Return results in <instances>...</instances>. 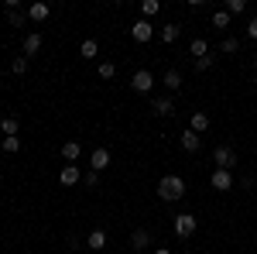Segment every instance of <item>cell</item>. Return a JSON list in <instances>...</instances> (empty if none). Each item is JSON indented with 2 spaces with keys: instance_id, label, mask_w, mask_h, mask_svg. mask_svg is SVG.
I'll list each match as a JSON object with an SVG mask.
<instances>
[{
  "instance_id": "1",
  "label": "cell",
  "mask_w": 257,
  "mask_h": 254,
  "mask_svg": "<svg viewBox=\"0 0 257 254\" xmlns=\"http://www.w3.org/2000/svg\"><path fill=\"white\" fill-rule=\"evenodd\" d=\"M185 196V179L182 176H165L158 182V199H165V203H178Z\"/></svg>"
},
{
  "instance_id": "2",
  "label": "cell",
  "mask_w": 257,
  "mask_h": 254,
  "mask_svg": "<svg viewBox=\"0 0 257 254\" xmlns=\"http://www.w3.org/2000/svg\"><path fill=\"white\" fill-rule=\"evenodd\" d=\"M213 165H216V168H230V172H233V165H237V151H233L230 144L213 148Z\"/></svg>"
},
{
  "instance_id": "3",
  "label": "cell",
  "mask_w": 257,
  "mask_h": 254,
  "mask_svg": "<svg viewBox=\"0 0 257 254\" xmlns=\"http://www.w3.org/2000/svg\"><path fill=\"white\" fill-rule=\"evenodd\" d=\"M131 90H134V93H151V90H155V76H151V69H138V72L131 76Z\"/></svg>"
},
{
  "instance_id": "4",
  "label": "cell",
  "mask_w": 257,
  "mask_h": 254,
  "mask_svg": "<svg viewBox=\"0 0 257 254\" xmlns=\"http://www.w3.org/2000/svg\"><path fill=\"white\" fill-rule=\"evenodd\" d=\"M196 227H199V220H196L192 213H178V216H175V234L182 237V240L196 234Z\"/></svg>"
},
{
  "instance_id": "5",
  "label": "cell",
  "mask_w": 257,
  "mask_h": 254,
  "mask_svg": "<svg viewBox=\"0 0 257 254\" xmlns=\"http://www.w3.org/2000/svg\"><path fill=\"white\" fill-rule=\"evenodd\" d=\"M209 182H213L216 193H230V189H233V172H230V168H216V172L209 176Z\"/></svg>"
},
{
  "instance_id": "6",
  "label": "cell",
  "mask_w": 257,
  "mask_h": 254,
  "mask_svg": "<svg viewBox=\"0 0 257 254\" xmlns=\"http://www.w3.org/2000/svg\"><path fill=\"white\" fill-rule=\"evenodd\" d=\"M131 38H134V41H141V45H144V41H151V38H155V24L141 18L138 24H131Z\"/></svg>"
},
{
  "instance_id": "7",
  "label": "cell",
  "mask_w": 257,
  "mask_h": 254,
  "mask_svg": "<svg viewBox=\"0 0 257 254\" xmlns=\"http://www.w3.org/2000/svg\"><path fill=\"white\" fill-rule=\"evenodd\" d=\"M151 114H155V117H172V114H175V100L172 97H155L151 100Z\"/></svg>"
},
{
  "instance_id": "8",
  "label": "cell",
  "mask_w": 257,
  "mask_h": 254,
  "mask_svg": "<svg viewBox=\"0 0 257 254\" xmlns=\"http://www.w3.org/2000/svg\"><path fill=\"white\" fill-rule=\"evenodd\" d=\"M178 141H182V148H185V151H189V155H196L199 148H202V134H196V131H192V127H185V131H182V134H178Z\"/></svg>"
},
{
  "instance_id": "9",
  "label": "cell",
  "mask_w": 257,
  "mask_h": 254,
  "mask_svg": "<svg viewBox=\"0 0 257 254\" xmlns=\"http://www.w3.org/2000/svg\"><path fill=\"white\" fill-rule=\"evenodd\" d=\"M59 182L65 186V189H69V186H79V182H82V168H79V165H62Z\"/></svg>"
},
{
  "instance_id": "10",
  "label": "cell",
  "mask_w": 257,
  "mask_h": 254,
  "mask_svg": "<svg viewBox=\"0 0 257 254\" xmlns=\"http://www.w3.org/2000/svg\"><path fill=\"white\" fill-rule=\"evenodd\" d=\"M62 158H65V165H76L82 158V144L79 141H65V144H62Z\"/></svg>"
},
{
  "instance_id": "11",
  "label": "cell",
  "mask_w": 257,
  "mask_h": 254,
  "mask_svg": "<svg viewBox=\"0 0 257 254\" xmlns=\"http://www.w3.org/2000/svg\"><path fill=\"white\" fill-rule=\"evenodd\" d=\"M89 165H93V172H103V168L110 165V151H106V148H93V155H89Z\"/></svg>"
},
{
  "instance_id": "12",
  "label": "cell",
  "mask_w": 257,
  "mask_h": 254,
  "mask_svg": "<svg viewBox=\"0 0 257 254\" xmlns=\"http://www.w3.org/2000/svg\"><path fill=\"white\" fill-rule=\"evenodd\" d=\"M131 247H134V251H148V247H151V234H148L144 227H138V230L131 234Z\"/></svg>"
},
{
  "instance_id": "13",
  "label": "cell",
  "mask_w": 257,
  "mask_h": 254,
  "mask_svg": "<svg viewBox=\"0 0 257 254\" xmlns=\"http://www.w3.org/2000/svg\"><path fill=\"white\" fill-rule=\"evenodd\" d=\"M38 48H41V31H31V35H24V59L38 55Z\"/></svg>"
},
{
  "instance_id": "14",
  "label": "cell",
  "mask_w": 257,
  "mask_h": 254,
  "mask_svg": "<svg viewBox=\"0 0 257 254\" xmlns=\"http://www.w3.org/2000/svg\"><path fill=\"white\" fill-rule=\"evenodd\" d=\"M48 14H52V7H48V4H31V7H28V18L35 21V24H41V21H48Z\"/></svg>"
},
{
  "instance_id": "15",
  "label": "cell",
  "mask_w": 257,
  "mask_h": 254,
  "mask_svg": "<svg viewBox=\"0 0 257 254\" xmlns=\"http://www.w3.org/2000/svg\"><path fill=\"white\" fill-rule=\"evenodd\" d=\"M0 131H4V137H18V131H21V120L14 117V114L0 117Z\"/></svg>"
},
{
  "instance_id": "16",
  "label": "cell",
  "mask_w": 257,
  "mask_h": 254,
  "mask_svg": "<svg viewBox=\"0 0 257 254\" xmlns=\"http://www.w3.org/2000/svg\"><path fill=\"white\" fill-rule=\"evenodd\" d=\"M161 86H165L168 93H178V90H182V76H178L175 69H168V72L161 76Z\"/></svg>"
},
{
  "instance_id": "17",
  "label": "cell",
  "mask_w": 257,
  "mask_h": 254,
  "mask_svg": "<svg viewBox=\"0 0 257 254\" xmlns=\"http://www.w3.org/2000/svg\"><path fill=\"white\" fill-rule=\"evenodd\" d=\"M189 127H192L196 134H206V131H209V114L196 110V114H192V120H189Z\"/></svg>"
},
{
  "instance_id": "18",
  "label": "cell",
  "mask_w": 257,
  "mask_h": 254,
  "mask_svg": "<svg viewBox=\"0 0 257 254\" xmlns=\"http://www.w3.org/2000/svg\"><path fill=\"white\" fill-rule=\"evenodd\" d=\"M79 55H82V59H96V55H99V45H96L93 38H86V41L79 45Z\"/></svg>"
},
{
  "instance_id": "19",
  "label": "cell",
  "mask_w": 257,
  "mask_h": 254,
  "mask_svg": "<svg viewBox=\"0 0 257 254\" xmlns=\"http://www.w3.org/2000/svg\"><path fill=\"white\" fill-rule=\"evenodd\" d=\"M189 52H192V59H202V55H209V45H206V38H192Z\"/></svg>"
},
{
  "instance_id": "20",
  "label": "cell",
  "mask_w": 257,
  "mask_h": 254,
  "mask_svg": "<svg viewBox=\"0 0 257 254\" xmlns=\"http://www.w3.org/2000/svg\"><path fill=\"white\" fill-rule=\"evenodd\" d=\"M86 244H89L93 251H103V247H106V234H103V230H93V234L86 237Z\"/></svg>"
},
{
  "instance_id": "21",
  "label": "cell",
  "mask_w": 257,
  "mask_h": 254,
  "mask_svg": "<svg viewBox=\"0 0 257 254\" xmlns=\"http://www.w3.org/2000/svg\"><path fill=\"white\" fill-rule=\"evenodd\" d=\"M237 48H240V38H233V35H226V38L219 41V52H223V55H233Z\"/></svg>"
},
{
  "instance_id": "22",
  "label": "cell",
  "mask_w": 257,
  "mask_h": 254,
  "mask_svg": "<svg viewBox=\"0 0 257 254\" xmlns=\"http://www.w3.org/2000/svg\"><path fill=\"white\" fill-rule=\"evenodd\" d=\"M178 31H182V28H178L175 21H172V24H165V28H161V41H165V45H172V41L178 38Z\"/></svg>"
},
{
  "instance_id": "23",
  "label": "cell",
  "mask_w": 257,
  "mask_h": 254,
  "mask_svg": "<svg viewBox=\"0 0 257 254\" xmlns=\"http://www.w3.org/2000/svg\"><path fill=\"white\" fill-rule=\"evenodd\" d=\"M158 11H161L158 0H144V4H141V14H144V21H151L155 14H158Z\"/></svg>"
},
{
  "instance_id": "24",
  "label": "cell",
  "mask_w": 257,
  "mask_h": 254,
  "mask_svg": "<svg viewBox=\"0 0 257 254\" xmlns=\"http://www.w3.org/2000/svg\"><path fill=\"white\" fill-rule=\"evenodd\" d=\"M213 28L226 31V28H230V14H226V11H216V14H213Z\"/></svg>"
},
{
  "instance_id": "25",
  "label": "cell",
  "mask_w": 257,
  "mask_h": 254,
  "mask_svg": "<svg viewBox=\"0 0 257 254\" xmlns=\"http://www.w3.org/2000/svg\"><path fill=\"white\" fill-rule=\"evenodd\" d=\"M226 14H247V0H226Z\"/></svg>"
},
{
  "instance_id": "26",
  "label": "cell",
  "mask_w": 257,
  "mask_h": 254,
  "mask_svg": "<svg viewBox=\"0 0 257 254\" xmlns=\"http://www.w3.org/2000/svg\"><path fill=\"white\" fill-rule=\"evenodd\" d=\"M11 72H14V76H24V72H28V59H24V55H18V59L11 62Z\"/></svg>"
},
{
  "instance_id": "27",
  "label": "cell",
  "mask_w": 257,
  "mask_h": 254,
  "mask_svg": "<svg viewBox=\"0 0 257 254\" xmlns=\"http://www.w3.org/2000/svg\"><path fill=\"white\" fill-rule=\"evenodd\" d=\"M213 55H202V59H196V72H209V69H213Z\"/></svg>"
},
{
  "instance_id": "28",
  "label": "cell",
  "mask_w": 257,
  "mask_h": 254,
  "mask_svg": "<svg viewBox=\"0 0 257 254\" xmlns=\"http://www.w3.org/2000/svg\"><path fill=\"white\" fill-rule=\"evenodd\" d=\"M113 72H117L113 62H99V79H113Z\"/></svg>"
},
{
  "instance_id": "29",
  "label": "cell",
  "mask_w": 257,
  "mask_h": 254,
  "mask_svg": "<svg viewBox=\"0 0 257 254\" xmlns=\"http://www.w3.org/2000/svg\"><path fill=\"white\" fill-rule=\"evenodd\" d=\"M4 151H7V155L21 151V137H4Z\"/></svg>"
},
{
  "instance_id": "30",
  "label": "cell",
  "mask_w": 257,
  "mask_h": 254,
  "mask_svg": "<svg viewBox=\"0 0 257 254\" xmlns=\"http://www.w3.org/2000/svg\"><path fill=\"white\" fill-rule=\"evenodd\" d=\"M82 182H86V186H96V182H99V172H93V168H89V172L82 176Z\"/></svg>"
},
{
  "instance_id": "31",
  "label": "cell",
  "mask_w": 257,
  "mask_h": 254,
  "mask_svg": "<svg viewBox=\"0 0 257 254\" xmlns=\"http://www.w3.org/2000/svg\"><path fill=\"white\" fill-rule=\"evenodd\" d=\"M247 38H254V41H257V18L247 21Z\"/></svg>"
},
{
  "instance_id": "32",
  "label": "cell",
  "mask_w": 257,
  "mask_h": 254,
  "mask_svg": "<svg viewBox=\"0 0 257 254\" xmlns=\"http://www.w3.org/2000/svg\"><path fill=\"white\" fill-rule=\"evenodd\" d=\"M155 254H172V247H155Z\"/></svg>"
},
{
  "instance_id": "33",
  "label": "cell",
  "mask_w": 257,
  "mask_h": 254,
  "mask_svg": "<svg viewBox=\"0 0 257 254\" xmlns=\"http://www.w3.org/2000/svg\"><path fill=\"white\" fill-rule=\"evenodd\" d=\"M254 82H257V76H254Z\"/></svg>"
}]
</instances>
